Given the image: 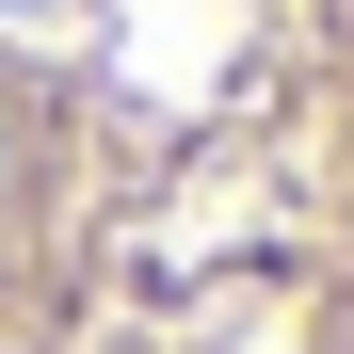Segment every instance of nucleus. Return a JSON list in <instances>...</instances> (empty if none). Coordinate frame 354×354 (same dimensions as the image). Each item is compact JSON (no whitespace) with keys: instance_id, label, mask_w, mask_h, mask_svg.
I'll return each mask as SVG.
<instances>
[{"instance_id":"1","label":"nucleus","mask_w":354,"mask_h":354,"mask_svg":"<svg viewBox=\"0 0 354 354\" xmlns=\"http://www.w3.org/2000/svg\"><path fill=\"white\" fill-rule=\"evenodd\" d=\"M0 354H354V0H0Z\"/></svg>"}]
</instances>
